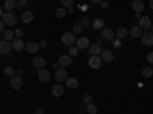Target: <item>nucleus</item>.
Returning a JSON list of instances; mask_svg holds the SVG:
<instances>
[{
  "label": "nucleus",
  "mask_w": 153,
  "mask_h": 114,
  "mask_svg": "<svg viewBox=\"0 0 153 114\" xmlns=\"http://www.w3.org/2000/svg\"><path fill=\"white\" fill-rule=\"evenodd\" d=\"M101 62H103V59L100 58V55H92L89 58V67L94 70H98L101 67Z\"/></svg>",
  "instance_id": "obj_5"
},
{
  "label": "nucleus",
  "mask_w": 153,
  "mask_h": 114,
  "mask_svg": "<svg viewBox=\"0 0 153 114\" xmlns=\"http://www.w3.org/2000/svg\"><path fill=\"white\" fill-rule=\"evenodd\" d=\"M9 84H11V87L14 88V90H20V88L23 87V81H22V76H12L11 78V81H9Z\"/></svg>",
  "instance_id": "obj_10"
},
{
  "label": "nucleus",
  "mask_w": 153,
  "mask_h": 114,
  "mask_svg": "<svg viewBox=\"0 0 153 114\" xmlns=\"http://www.w3.org/2000/svg\"><path fill=\"white\" fill-rule=\"evenodd\" d=\"M138 26L141 28L144 32H146V31H149V29H152V26H153V24H152V20H150V17H147V15L141 17V18H139V24H138Z\"/></svg>",
  "instance_id": "obj_6"
},
{
  "label": "nucleus",
  "mask_w": 153,
  "mask_h": 114,
  "mask_svg": "<svg viewBox=\"0 0 153 114\" xmlns=\"http://www.w3.org/2000/svg\"><path fill=\"white\" fill-rule=\"evenodd\" d=\"M61 43L65 44V46H68V47L75 46V43H76L75 34H74V32H65V34L61 35Z\"/></svg>",
  "instance_id": "obj_2"
},
{
  "label": "nucleus",
  "mask_w": 153,
  "mask_h": 114,
  "mask_svg": "<svg viewBox=\"0 0 153 114\" xmlns=\"http://www.w3.org/2000/svg\"><path fill=\"white\" fill-rule=\"evenodd\" d=\"M74 5V0H61V6H65V8H72Z\"/></svg>",
  "instance_id": "obj_32"
},
{
  "label": "nucleus",
  "mask_w": 153,
  "mask_h": 114,
  "mask_svg": "<svg viewBox=\"0 0 153 114\" xmlns=\"http://www.w3.org/2000/svg\"><path fill=\"white\" fill-rule=\"evenodd\" d=\"M86 111H87L89 114H97V113H98V107H97L95 104H87Z\"/></svg>",
  "instance_id": "obj_29"
},
{
  "label": "nucleus",
  "mask_w": 153,
  "mask_h": 114,
  "mask_svg": "<svg viewBox=\"0 0 153 114\" xmlns=\"http://www.w3.org/2000/svg\"><path fill=\"white\" fill-rule=\"evenodd\" d=\"M89 50H91L92 55H100L101 53V43H97V44H91V47H89Z\"/></svg>",
  "instance_id": "obj_24"
},
{
  "label": "nucleus",
  "mask_w": 153,
  "mask_h": 114,
  "mask_svg": "<svg viewBox=\"0 0 153 114\" xmlns=\"http://www.w3.org/2000/svg\"><path fill=\"white\" fill-rule=\"evenodd\" d=\"M49 79H51V73L48 70H45V69L38 70V81L40 82H49Z\"/></svg>",
  "instance_id": "obj_15"
},
{
  "label": "nucleus",
  "mask_w": 153,
  "mask_h": 114,
  "mask_svg": "<svg viewBox=\"0 0 153 114\" xmlns=\"http://www.w3.org/2000/svg\"><path fill=\"white\" fill-rule=\"evenodd\" d=\"M143 75H144V78H150V76H153V69L152 67H146L143 70Z\"/></svg>",
  "instance_id": "obj_31"
},
{
  "label": "nucleus",
  "mask_w": 153,
  "mask_h": 114,
  "mask_svg": "<svg viewBox=\"0 0 153 114\" xmlns=\"http://www.w3.org/2000/svg\"><path fill=\"white\" fill-rule=\"evenodd\" d=\"M17 2H19V6H20V8H23V6H26V3H28L26 0H17Z\"/></svg>",
  "instance_id": "obj_39"
},
{
  "label": "nucleus",
  "mask_w": 153,
  "mask_h": 114,
  "mask_svg": "<svg viewBox=\"0 0 153 114\" xmlns=\"http://www.w3.org/2000/svg\"><path fill=\"white\" fill-rule=\"evenodd\" d=\"M115 35H117V34H115L112 29H109V28H104L103 31H101V40H104V41H113L115 40Z\"/></svg>",
  "instance_id": "obj_3"
},
{
  "label": "nucleus",
  "mask_w": 153,
  "mask_h": 114,
  "mask_svg": "<svg viewBox=\"0 0 153 114\" xmlns=\"http://www.w3.org/2000/svg\"><path fill=\"white\" fill-rule=\"evenodd\" d=\"M52 94H54L55 97H60V96H63V94H65V87H63V85H60V84L54 85V87H52Z\"/></svg>",
  "instance_id": "obj_20"
},
{
  "label": "nucleus",
  "mask_w": 153,
  "mask_h": 114,
  "mask_svg": "<svg viewBox=\"0 0 153 114\" xmlns=\"http://www.w3.org/2000/svg\"><path fill=\"white\" fill-rule=\"evenodd\" d=\"M32 66L38 70H42L46 67V59L43 56H35V58H32Z\"/></svg>",
  "instance_id": "obj_9"
},
{
  "label": "nucleus",
  "mask_w": 153,
  "mask_h": 114,
  "mask_svg": "<svg viewBox=\"0 0 153 114\" xmlns=\"http://www.w3.org/2000/svg\"><path fill=\"white\" fill-rule=\"evenodd\" d=\"M80 24H81L83 28H89V26H91V21H89L86 17H83V18L80 20Z\"/></svg>",
  "instance_id": "obj_33"
},
{
  "label": "nucleus",
  "mask_w": 153,
  "mask_h": 114,
  "mask_svg": "<svg viewBox=\"0 0 153 114\" xmlns=\"http://www.w3.org/2000/svg\"><path fill=\"white\" fill-rule=\"evenodd\" d=\"M129 34H130L133 38H141L143 34H144V31L139 28V26H132V29L129 31Z\"/></svg>",
  "instance_id": "obj_19"
},
{
  "label": "nucleus",
  "mask_w": 153,
  "mask_h": 114,
  "mask_svg": "<svg viewBox=\"0 0 153 114\" xmlns=\"http://www.w3.org/2000/svg\"><path fill=\"white\" fill-rule=\"evenodd\" d=\"M3 75L9 76V78H12V76H16V69H12L11 66H6V67L3 69Z\"/></svg>",
  "instance_id": "obj_27"
},
{
  "label": "nucleus",
  "mask_w": 153,
  "mask_h": 114,
  "mask_svg": "<svg viewBox=\"0 0 153 114\" xmlns=\"http://www.w3.org/2000/svg\"><path fill=\"white\" fill-rule=\"evenodd\" d=\"M132 8L135 9V12L141 14V12L144 11V2H143V0H133V2H132Z\"/></svg>",
  "instance_id": "obj_16"
},
{
  "label": "nucleus",
  "mask_w": 153,
  "mask_h": 114,
  "mask_svg": "<svg viewBox=\"0 0 153 114\" xmlns=\"http://www.w3.org/2000/svg\"><path fill=\"white\" fill-rule=\"evenodd\" d=\"M92 2H94L95 5H101V3H103V2H104V0H92Z\"/></svg>",
  "instance_id": "obj_43"
},
{
  "label": "nucleus",
  "mask_w": 153,
  "mask_h": 114,
  "mask_svg": "<svg viewBox=\"0 0 153 114\" xmlns=\"http://www.w3.org/2000/svg\"><path fill=\"white\" fill-rule=\"evenodd\" d=\"M11 50H14L12 49V41H6V40L0 41V53L8 55V53H11Z\"/></svg>",
  "instance_id": "obj_4"
},
{
  "label": "nucleus",
  "mask_w": 153,
  "mask_h": 114,
  "mask_svg": "<svg viewBox=\"0 0 153 114\" xmlns=\"http://www.w3.org/2000/svg\"><path fill=\"white\" fill-rule=\"evenodd\" d=\"M100 58L103 59L104 62H110L113 59V53L110 52V50H101V53H100Z\"/></svg>",
  "instance_id": "obj_18"
},
{
  "label": "nucleus",
  "mask_w": 153,
  "mask_h": 114,
  "mask_svg": "<svg viewBox=\"0 0 153 114\" xmlns=\"http://www.w3.org/2000/svg\"><path fill=\"white\" fill-rule=\"evenodd\" d=\"M83 100H84V104H92V96L91 94H86Z\"/></svg>",
  "instance_id": "obj_36"
},
{
  "label": "nucleus",
  "mask_w": 153,
  "mask_h": 114,
  "mask_svg": "<svg viewBox=\"0 0 153 114\" xmlns=\"http://www.w3.org/2000/svg\"><path fill=\"white\" fill-rule=\"evenodd\" d=\"M152 34H153V26H152Z\"/></svg>",
  "instance_id": "obj_47"
},
{
  "label": "nucleus",
  "mask_w": 153,
  "mask_h": 114,
  "mask_svg": "<svg viewBox=\"0 0 153 114\" xmlns=\"http://www.w3.org/2000/svg\"><path fill=\"white\" fill-rule=\"evenodd\" d=\"M66 87L69 88V90H74V88H76V87H78V79H76V78H68Z\"/></svg>",
  "instance_id": "obj_23"
},
{
  "label": "nucleus",
  "mask_w": 153,
  "mask_h": 114,
  "mask_svg": "<svg viewBox=\"0 0 153 114\" xmlns=\"http://www.w3.org/2000/svg\"><path fill=\"white\" fill-rule=\"evenodd\" d=\"M2 21L6 24V26H9V28H12V26H16L17 24V17H16V14L14 12H2Z\"/></svg>",
  "instance_id": "obj_1"
},
{
  "label": "nucleus",
  "mask_w": 153,
  "mask_h": 114,
  "mask_svg": "<svg viewBox=\"0 0 153 114\" xmlns=\"http://www.w3.org/2000/svg\"><path fill=\"white\" fill-rule=\"evenodd\" d=\"M74 34H81L83 32V26H81V24L78 23V24H75V26H74V31H72Z\"/></svg>",
  "instance_id": "obj_34"
},
{
  "label": "nucleus",
  "mask_w": 153,
  "mask_h": 114,
  "mask_svg": "<svg viewBox=\"0 0 153 114\" xmlns=\"http://www.w3.org/2000/svg\"><path fill=\"white\" fill-rule=\"evenodd\" d=\"M112 44H113L115 47H118V49H120V47L123 46V44H121V38H115V40L112 41Z\"/></svg>",
  "instance_id": "obj_35"
},
{
  "label": "nucleus",
  "mask_w": 153,
  "mask_h": 114,
  "mask_svg": "<svg viewBox=\"0 0 153 114\" xmlns=\"http://www.w3.org/2000/svg\"><path fill=\"white\" fill-rule=\"evenodd\" d=\"M2 40H6V41H14L16 40V32H12V31H5L2 34Z\"/></svg>",
  "instance_id": "obj_21"
},
{
  "label": "nucleus",
  "mask_w": 153,
  "mask_h": 114,
  "mask_svg": "<svg viewBox=\"0 0 153 114\" xmlns=\"http://www.w3.org/2000/svg\"><path fill=\"white\" fill-rule=\"evenodd\" d=\"M78 52H80V49L76 47V46H71V47H69V55H71L72 58L78 55Z\"/></svg>",
  "instance_id": "obj_30"
},
{
  "label": "nucleus",
  "mask_w": 153,
  "mask_h": 114,
  "mask_svg": "<svg viewBox=\"0 0 153 114\" xmlns=\"http://www.w3.org/2000/svg\"><path fill=\"white\" fill-rule=\"evenodd\" d=\"M16 75H17V76H22V75H23V70H22V69H17V70H16Z\"/></svg>",
  "instance_id": "obj_42"
},
{
  "label": "nucleus",
  "mask_w": 153,
  "mask_h": 114,
  "mask_svg": "<svg viewBox=\"0 0 153 114\" xmlns=\"http://www.w3.org/2000/svg\"><path fill=\"white\" fill-rule=\"evenodd\" d=\"M150 9H153V0H150Z\"/></svg>",
  "instance_id": "obj_46"
},
{
  "label": "nucleus",
  "mask_w": 153,
  "mask_h": 114,
  "mask_svg": "<svg viewBox=\"0 0 153 114\" xmlns=\"http://www.w3.org/2000/svg\"><path fill=\"white\" fill-rule=\"evenodd\" d=\"M115 34H117V37H118V38H121V40H123V38H126L127 35H129V31H127L126 28H123V26H121V28H118V31L115 32Z\"/></svg>",
  "instance_id": "obj_26"
},
{
  "label": "nucleus",
  "mask_w": 153,
  "mask_h": 114,
  "mask_svg": "<svg viewBox=\"0 0 153 114\" xmlns=\"http://www.w3.org/2000/svg\"><path fill=\"white\" fill-rule=\"evenodd\" d=\"M12 49H14L16 52H22L23 49H26V44L23 43L22 38H16V40L12 41Z\"/></svg>",
  "instance_id": "obj_13"
},
{
  "label": "nucleus",
  "mask_w": 153,
  "mask_h": 114,
  "mask_svg": "<svg viewBox=\"0 0 153 114\" xmlns=\"http://www.w3.org/2000/svg\"><path fill=\"white\" fill-rule=\"evenodd\" d=\"M147 61L150 62V64H153V52H150V53L147 55Z\"/></svg>",
  "instance_id": "obj_38"
},
{
  "label": "nucleus",
  "mask_w": 153,
  "mask_h": 114,
  "mask_svg": "<svg viewBox=\"0 0 153 114\" xmlns=\"http://www.w3.org/2000/svg\"><path fill=\"white\" fill-rule=\"evenodd\" d=\"M40 49V46H38L37 43H26V52H29V53H37V50Z\"/></svg>",
  "instance_id": "obj_22"
},
{
  "label": "nucleus",
  "mask_w": 153,
  "mask_h": 114,
  "mask_svg": "<svg viewBox=\"0 0 153 114\" xmlns=\"http://www.w3.org/2000/svg\"><path fill=\"white\" fill-rule=\"evenodd\" d=\"M34 114H45V111H43V110H42V108H40V110H37V111H35V113H34Z\"/></svg>",
  "instance_id": "obj_44"
},
{
  "label": "nucleus",
  "mask_w": 153,
  "mask_h": 114,
  "mask_svg": "<svg viewBox=\"0 0 153 114\" xmlns=\"http://www.w3.org/2000/svg\"><path fill=\"white\" fill-rule=\"evenodd\" d=\"M22 21L26 23V24L32 23V21H34V14H32L31 11H25L23 14H22Z\"/></svg>",
  "instance_id": "obj_17"
},
{
  "label": "nucleus",
  "mask_w": 153,
  "mask_h": 114,
  "mask_svg": "<svg viewBox=\"0 0 153 114\" xmlns=\"http://www.w3.org/2000/svg\"><path fill=\"white\" fill-rule=\"evenodd\" d=\"M92 26L95 29H101V31H103L104 29V20L103 18H95V21L92 23Z\"/></svg>",
  "instance_id": "obj_25"
},
{
  "label": "nucleus",
  "mask_w": 153,
  "mask_h": 114,
  "mask_svg": "<svg viewBox=\"0 0 153 114\" xmlns=\"http://www.w3.org/2000/svg\"><path fill=\"white\" fill-rule=\"evenodd\" d=\"M38 46H40L42 49H46V46H48V43H46V41H42V43H40V44H38Z\"/></svg>",
  "instance_id": "obj_41"
},
{
  "label": "nucleus",
  "mask_w": 153,
  "mask_h": 114,
  "mask_svg": "<svg viewBox=\"0 0 153 114\" xmlns=\"http://www.w3.org/2000/svg\"><path fill=\"white\" fill-rule=\"evenodd\" d=\"M75 46L78 47L80 50L83 49H89L91 47V41H89V38L87 37H80V38H76V43H75Z\"/></svg>",
  "instance_id": "obj_7"
},
{
  "label": "nucleus",
  "mask_w": 153,
  "mask_h": 114,
  "mask_svg": "<svg viewBox=\"0 0 153 114\" xmlns=\"http://www.w3.org/2000/svg\"><path fill=\"white\" fill-rule=\"evenodd\" d=\"M66 14H68V9H66L65 6H61V8H58V9L55 11V15H57L58 18H63V17H66Z\"/></svg>",
  "instance_id": "obj_28"
},
{
  "label": "nucleus",
  "mask_w": 153,
  "mask_h": 114,
  "mask_svg": "<svg viewBox=\"0 0 153 114\" xmlns=\"http://www.w3.org/2000/svg\"><path fill=\"white\" fill-rule=\"evenodd\" d=\"M141 41H143V46H153V34L152 32H144L143 37H141Z\"/></svg>",
  "instance_id": "obj_11"
},
{
  "label": "nucleus",
  "mask_w": 153,
  "mask_h": 114,
  "mask_svg": "<svg viewBox=\"0 0 153 114\" xmlns=\"http://www.w3.org/2000/svg\"><path fill=\"white\" fill-rule=\"evenodd\" d=\"M101 6H103V8H109V2H103V3H101Z\"/></svg>",
  "instance_id": "obj_45"
},
{
  "label": "nucleus",
  "mask_w": 153,
  "mask_h": 114,
  "mask_svg": "<svg viewBox=\"0 0 153 114\" xmlns=\"http://www.w3.org/2000/svg\"><path fill=\"white\" fill-rule=\"evenodd\" d=\"M58 64L61 66V67H68V66H71L72 64V56L68 53V55H61L60 58H58Z\"/></svg>",
  "instance_id": "obj_12"
},
{
  "label": "nucleus",
  "mask_w": 153,
  "mask_h": 114,
  "mask_svg": "<svg viewBox=\"0 0 153 114\" xmlns=\"http://www.w3.org/2000/svg\"><path fill=\"white\" fill-rule=\"evenodd\" d=\"M17 6H19L17 0H5V3H3V9H6L8 12H12V9H16Z\"/></svg>",
  "instance_id": "obj_14"
},
{
  "label": "nucleus",
  "mask_w": 153,
  "mask_h": 114,
  "mask_svg": "<svg viewBox=\"0 0 153 114\" xmlns=\"http://www.w3.org/2000/svg\"><path fill=\"white\" fill-rule=\"evenodd\" d=\"M5 26H6V24H5L3 21H2V23H0V32H2V34L5 32Z\"/></svg>",
  "instance_id": "obj_40"
},
{
  "label": "nucleus",
  "mask_w": 153,
  "mask_h": 114,
  "mask_svg": "<svg viewBox=\"0 0 153 114\" xmlns=\"http://www.w3.org/2000/svg\"><path fill=\"white\" fill-rule=\"evenodd\" d=\"M23 34H25V32H23L22 29H17V31H16V38H22Z\"/></svg>",
  "instance_id": "obj_37"
},
{
  "label": "nucleus",
  "mask_w": 153,
  "mask_h": 114,
  "mask_svg": "<svg viewBox=\"0 0 153 114\" xmlns=\"http://www.w3.org/2000/svg\"><path fill=\"white\" fill-rule=\"evenodd\" d=\"M55 79H57V82H58V84H60V82H66V81H68V72L65 70V67H61V69L55 70Z\"/></svg>",
  "instance_id": "obj_8"
}]
</instances>
